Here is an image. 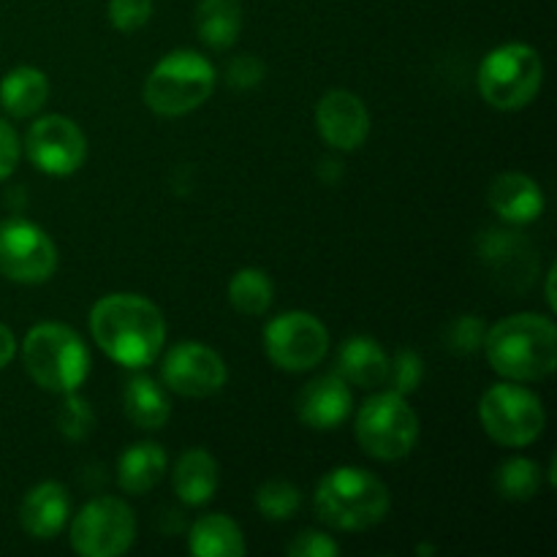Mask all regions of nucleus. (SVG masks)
Returning a JSON list of instances; mask_svg holds the SVG:
<instances>
[{"label": "nucleus", "mask_w": 557, "mask_h": 557, "mask_svg": "<svg viewBox=\"0 0 557 557\" xmlns=\"http://www.w3.org/2000/svg\"><path fill=\"white\" fill-rule=\"evenodd\" d=\"M264 63L256 54H237L232 63L226 65V82L234 90H253L264 82Z\"/></svg>", "instance_id": "nucleus-33"}, {"label": "nucleus", "mask_w": 557, "mask_h": 557, "mask_svg": "<svg viewBox=\"0 0 557 557\" xmlns=\"http://www.w3.org/2000/svg\"><path fill=\"white\" fill-rule=\"evenodd\" d=\"M71 549L82 557H117L136 542L134 509L123 498L101 495L79 509L69 531Z\"/></svg>", "instance_id": "nucleus-9"}, {"label": "nucleus", "mask_w": 557, "mask_h": 557, "mask_svg": "<svg viewBox=\"0 0 557 557\" xmlns=\"http://www.w3.org/2000/svg\"><path fill=\"white\" fill-rule=\"evenodd\" d=\"M315 515L335 531H368L389 515V490L375 473L343 466L326 473L313 495Z\"/></svg>", "instance_id": "nucleus-3"}, {"label": "nucleus", "mask_w": 557, "mask_h": 557, "mask_svg": "<svg viewBox=\"0 0 557 557\" xmlns=\"http://www.w3.org/2000/svg\"><path fill=\"white\" fill-rule=\"evenodd\" d=\"M152 16V0H109V20L120 33L145 27Z\"/></svg>", "instance_id": "nucleus-32"}, {"label": "nucleus", "mask_w": 557, "mask_h": 557, "mask_svg": "<svg viewBox=\"0 0 557 557\" xmlns=\"http://www.w3.org/2000/svg\"><path fill=\"white\" fill-rule=\"evenodd\" d=\"M218 74L210 60L194 49H174L158 60L145 82V103L161 117H183L210 101Z\"/></svg>", "instance_id": "nucleus-5"}, {"label": "nucleus", "mask_w": 557, "mask_h": 557, "mask_svg": "<svg viewBox=\"0 0 557 557\" xmlns=\"http://www.w3.org/2000/svg\"><path fill=\"white\" fill-rule=\"evenodd\" d=\"M264 351L275 368L286 373H305L324 362L330 351V332L313 313L288 310L267 324Z\"/></svg>", "instance_id": "nucleus-10"}, {"label": "nucleus", "mask_w": 557, "mask_h": 557, "mask_svg": "<svg viewBox=\"0 0 557 557\" xmlns=\"http://www.w3.org/2000/svg\"><path fill=\"white\" fill-rule=\"evenodd\" d=\"M90 332L112 362L147 368L166 346V319L141 294H107L90 310Z\"/></svg>", "instance_id": "nucleus-1"}, {"label": "nucleus", "mask_w": 557, "mask_h": 557, "mask_svg": "<svg viewBox=\"0 0 557 557\" xmlns=\"http://www.w3.org/2000/svg\"><path fill=\"white\" fill-rule=\"evenodd\" d=\"M487 362L500 379L517 384L544 381L557 368V326L549 315L515 313L487 326Z\"/></svg>", "instance_id": "nucleus-2"}, {"label": "nucleus", "mask_w": 557, "mask_h": 557, "mask_svg": "<svg viewBox=\"0 0 557 557\" xmlns=\"http://www.w3.org/2000/svg\"><path fill=\"white\" fill-rule=\"evenodd\" d=\"M63 397L65 400L58 411V430L69 441H85L96 428V413H92L90 403L76 395V392H69Z\"/></svg>", "instance_id": "nucleus-29"}, {"label": "nucleus", "mask_w": 557, "mask_h": 557, "mask_svg": "<svg viewBox=\"0 0 557 557\" xmlns=\"http://www.w3.org/2000/svg\"><path fill=\"white\" fill-rule=\"evenodd\" d=\"M27 158L49 177H69L79 172L87 158L85 131L65 114H47L27 128Z\"/></svg>", "instance_id": "nucleus-12"}, {"label": "nucleus", "mask_w": 557, "mask_h": 557, "mask_svg": "<svg viewBox=\"0 0 557 557\" xmlns=\"http://www.w3.org/2000/svg\"><path fill=\"white\" fill-rule=\"evenodd\" d=\"M123 411L139 430H161L172 417V403L150 375H134L123 389Z\"/></svg>", "instance_id": "nucleus-24"}, {"label": "nucleus", "mask_w": 557, "mask_h": 557, "mask_svg": "<svg viewBox=\"0 0 557 557\" xmlns=\"http://www.w3.org/2000/svg\"><path fill=\"white\" fill-rule=\"evenodd\" d=\"M47 98L49 79L41 69L20 65V69L9 71V74L0 79V107H3L11 117H33L36 112H41Z\"/></svg>", "instance_id": "nucleus-22"}, {"label": "nucleus", "mask_w": 557, "mask_h": 557, "mask_svg": "<svg viewBox=\"0 0 557 557\" xmlns=\"http://www.w3.org/2000/svg\"><path fill=\"white\" fill-rule=\"evenodd\" d=\"M169 457L156 441L131 444L117 460V484L128 495H147L166 476Z\"/></svg>", "instance_id": "nucleus-20"}, {"label": "nucleus", "mask_w": 557, "mask_h": 557, "mask_svg": "<svg viewBox=\"0 0 557 557\" xmlns=\"http://www.w3.org/2000/svg\"><path fill=\"white\" fill-rule=\"evenodd\" d=\"M337 375L359 389H375L386 384L389 354L370 335H354L337 351Z\"/></svg>", "instance_id": "nucleus-19"}, {"label": "nucleus", "mask_w": 557, "mask_h": 557, "mask_svg": "<svg viewBox=\"0 0 557 557\" xmlns=\"http://www.w3.org/2000/svg\"><path fill=\"white\" fill-rule=\"evenodd\" d=\"M351 386L337 373H326L308 381L297 395V417L310 430H335L337 424L351 417Z\"/></svg>", "instance_id": "nucleus-16"}, {"label": "nucleus", "mask_w": 557, "mask_h": 557, "mask_svg": "<svg viewBox=\"0 0 557 557\" xmlns=\"http://www.w3.org/2000/svg\"><path fill=\"white\" fill-rule=\"evenodd\" d=\"M221 471L207 449H188L172 471V484L185 506H205L215 495Z\"/></svg>", "instance_id": "nucleus-21"}, {"label": "nucleus", "mask_w": 557, "mask_h": 557, "mask_svg": "<svg viewBox=\"0 0 557 557\" xmlns=\"http://www.w3.org/2000/svg\"><path fill=\"white\" fill-rule=\"evenodd\" d=\"M487 201L495 215L511 226H525V223L539 221L544 205H547L536 180L522 172L498 174L490 185Z\"/></svg>", "instance_id": "nucleus-17"}, {"label": "nucleus", "mask_w": 557, "mask_h": 557, "mask_svg": "<svg viewBox=\"0 0 557 557\" xmlns=\"http://www.w3.org/2000/svg\"><path fill=\"white\" fill-rule=\"evenodd\" d=\"M14 354H16L14 332H11L5 324H0V370L14 359Z\"/></svg>", "instance_id": "nucleus-36"}, {"label": "nucleus", "mask_w": 557, "mask_h": 557, "mask_svg": "<svg viewBox=\"0 0 557 557\" xmlns=\"http://www.w3.org/2000/svg\"><path fill=\"white\" fill-rule=\"evenodd\" d=\"M286 553L292 557H335L341 555V544L321 531H302L292 539Z\"/></svg>", "instance_id": "nucleus-34"}, {"label": "nucleus", "mask_w": 557, "mask_h": 557, "mask_svg": "<svg viewBox=\"0 0 557 557\" xmlns=\"http://www.w3.org/2000/svg\"><path fill=\"white\" fill-rule=\"evenodd\" d=\"M302 504V495H299V487H294L286 479H270L259 487L256 493V509L264 520L270 522H286L292 520L294 511Z\"/></svg>", "instance_id": "nucleus-28"}, {"label": "nucleus", "mask_w": 557, "mask_h": 557, "mask_svg": "<svg viewBox=\"0 0 557 557\" xmlns=\"http://www.w3.org/2000/svg\"><path fill=\"white\" fill-rule=\"evenodd\" d=\"M243 30V3L239 0H199L196 3V33L210 49H228Z\"/></svg>", "instance_id": "nucleus-25"}, {"label": "nucleus", "mask_w": 557, "mask_h": 557, "mask_svg": "<svg viewBox=\"0 0 557 557\" xmlns=\"http://www.w3.org/2000/svg\"><path fill=\"white\" fill-rule=\"evenodd\" d=\"M479 422L495 444L522 449L542 438L547 413L531 389L509 381V384L490 386L484 392L479 400Z\"/></svg>", "instance_id": "nucleus-8"}, {"label": "nucleus", "mask_w": 557, "mask_h": 557, "mask_svg": "<svg viewBox=\"0 0 557 557\" xmlns=\"http://www.w3.org/2000/svg\"><path fill=\"white\" fill-rule=\"evenodd\" d=\"M275 288L270 275L259 267H245L228 281V302L243 315H264L272 308Z\"/></svg>", "instance_id": "nucleus-26"}, {"label": "nucleus", "mask_w": 557, "mask_h": 557, "mask_svg": "<svg viewBox=\"0 0 557 557\" xmlns=\"http://www.w3.org/2000/svg\"><path fill=\"white\" fill-rule=\"evenodd\" d=\"M188 549L196 557H243L248 544L232 517L205 515L190 528Z\"/></svg>", "instance_id": "nucleus-23"}, {"label": "nucleus", "mask_w": 557, "mask_h": 557, "mask_svg": "<svg viewBox=\"0 0 557 557\" xmlns=\"http://www.w3.org/2000/svg\"><path fill=\"white\" fill-rule=\"evenodd\" d=\"M71 517V495L65 484L60 482H41L25 493L20 504V522L27 536L49 539L58 536Z\"/></svg>", "instance_id": "nucleus-18"}, {"label": "nucleus", "mask_w": 557, "mask_h": 557, "mask_svg": "<svg viewBox=\"0 0 557 557\" xmlns=\"http://www.w3.org/2000/svg\"><path fill=\"white\" fill-rule=\"evenodd\" d=\"M476 82L479 92L493 109L500 112L525 109L542 90V54L528 44H500L484 54Z\"/></svg>", "instance_id": "nucleus-6"}, {"label": "nucleus", "mask_w": 557, "mask_h": 557, "mask_svg": "<svg viewBox=\"0 0 557 557\" xmlns=\"http://www.w3.org/2000/svg\"><path fill=\"white\" fill-rule=\"evenodd\" d=\"M555 275H557V270L553 267V270H549V275H547V302H549V308H555V288H553V283H555Z\"/></svg>", "instance_id": "nucleus-38"}, {"label": "nucleus", "mask_w": 557, "mask_h": 557, "mask_svg": "<svg viewBox=\"0 0 557 557\" xmlns=\"http://www.w3.org/2000/svg\"><path fill=\"white\" fill-rule=\"evenodd\" d=\"M315 128L332 150L354 152L368 141L370 112L351 90H330L315 107Z\"/></svg>", "instance_id": "nucleus-15"}, {"label": "nucleus", "mask_w": 557, "mask_h": 557, "mask_svg": "<svg viewBox=\"0 0 557 557\" xmlns=\"http://www.w3.org/2000/svg\"><path fill=\"white\" fill-rule=\"evenodd\" d=\"M487 324L479 315H457L446 330V346L457 354H473L484 346Z\"/></svg>", "instance_id": "nucleus-31"}, {"label": "nucleus", "mask_w": 557, "mask_h": 557, "mask_svg": "<svg viewBox=\"0 0 557 557\" xmlns=\"http://www.w3.org/2000/svg\"><path fill=\"white\" fill-rule=\"evenodd\" d=\"M161 379L166 389L180 397H212L226 386L228 370L218 351L205 343H177L166 351L161 364Z\"/></svg>", "instance_id": "nucleus-13"}, {"label": "nucleus", "mask_w": 557, "mask_h": 557, "mask_svg": "<svg viewBox=\"0 0 557 557\" xmlns=\"http://www.w3.org/2000/svg\"><path fill=\"white\" fill-rule=\"evenodd\" d=\"M424 375L422 357H419L413 348H400L395 357H389V375H386V384L392 386V392H400V395H411L419 389Z\"/></svg>", "instance_id": "nucleus-30"}, {"label": "nucleus", "mask_w": 557, "mask_h": 557, "mask_svg": "<svg viewBox=\"0 0 557 557\" xmlns=\"http://www.w3.org/2000/svg\"><path fill=\"white\" fill-rule=\"evenodd\" d=\"M479 256L495 281L511 292H528L539 275V256L531 239L511 228H487L479 237Z\"/></svg>", "instance_id": "nucleus-14"}, {"label": "nucleus", "mask_w": 557, "mask_h": 557, "mask_svg": "<svg viewBox=\"0 0 557 557\" xmlns=\"http://www.w3.org/2000/svg\"><path fill=\"white\" fill-rule=\"evenodd\" d=\"M319 174L326 180V183H335V177H341L343 169H341V163L332 161V158H326V161L319 166Z\"/></svg>", "instance_id": "nucleus-37"}, {"label": "nucleus", "mask_w": 557, "mask_h": 557, "mask_svg": "<svg viewBox=\"0 0 557 557\" xmlns=\"http://www.w3.org/2000/svg\"><path fill=\"white\" fill-rule=\"evenodd\" d=\"M20 152H22V145L14 125L5 123V120L0 117V183L14 174L16 163H20Z\"/></svg>", "instance_id": "nucleus-35"}, {"label": "nucleus", "mask_w": 557, "mask_h": 557, "mask_svg": "<svg viewBox=\"0 0 557 557\" xmlns=\"http://www.w3.org/2000/svg\"><path fill=\"white\" fill-rule=\"evenodd\" d=\"M359 446L373 460L395 462L411 455L419 441V417L400 392H379L357 413Z\"/></svg>", "instance_id": "nucleus-7"}, {"label": "nucleus", "mask_w": 557, "mask_h": 557, "mask_svg": "<svg viewBox=\"0 0 557 557\" xmlns=\"http://www.w3.org/2000/svg\"><path fill=\"white\" fill-rule=\"evenodd\" d=\"M58 270V248L36 223L11 218L0 223V275L25 286L47 283Z\"/></svg>", "instance_id": "nucleus-11"}, {"label": "nucleus", "mask_w": 557, "mask_h": 557, "mask_svg": "<svg viewBox=\"0 0 557 557\" xmlns=\"http://www.w3.org/2000/svg\"><path fill=\"white\" fill-rule=\"evenodd\" d=\"M495 487H498L500 498L515 500V504L536 498L542 490V466L528 457H511L495 473Z\"/></svg>", "instance_id": "nucleus-27"}, {"label": "nucleus", "mask_w": 557, "mask_h": 557, "mask_svg": "<svg viewBox=\"0 0 557 557\" xmlns=\"http://www.w3.org/2000/svg\"><path fill=\"white\" fill-rule=\"evenodd\" d=\"M22 364L33 384L54 395H69L85 384L90 373V351L71 326L44 321L22 341Z\"/></svg>", "instance_id": "nucleus-4"}]
</instances>
